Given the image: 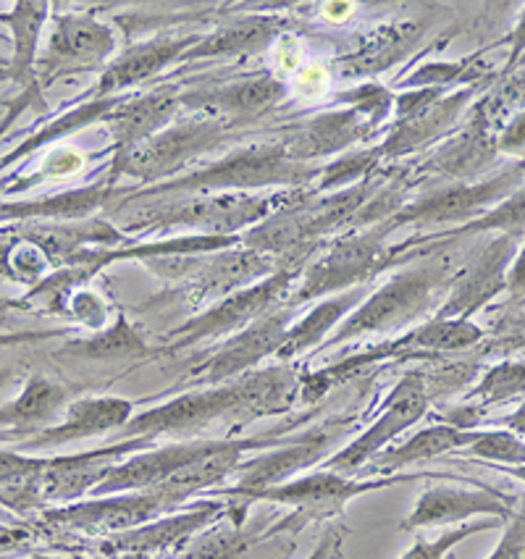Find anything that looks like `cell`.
<instances>
[{"instance_id":"10","label":"cell","mask_w":525,"mask_h":559,"mask_svg":"<svg viewBox=\"0 0 525 559\" xmlns=\"http://www.w3.org/2000/svg\"><path fill=\"white\" fill-rule=\"evenodd\" d=\"M297 271H276L271 276H265L263 282L250 284V287L235 292V295L224 297L222 302L207 308L205 313L190 318L187 323H181L177 331L168 334L171 340V349L187 347V344H198L205 340H216V336L235 334V331L248 329L250 323H255L258 318L274 313L282 308L278 302L287 300V292L291 289Z\"/></svg>"},{"instance_id":"21","label":"cell","mask_w":525,"mask_h":559,"mask_svg":"<svg viewBox=\"0 0 525 559\" xmlns=\"http://www.w3.org/2000/svg\"><path fill=\"white\" fill-rule=\"evenodd\" d=\"M497 158V134L491 129V114L481 103L468 127L452 136L444 147H439L429 160V168L455 181H470L494 168Z\"/></svg>"},{"instance_id":"56","label":"cell","mask_w":525,"mask_h":559,"mask_svg":"<svg viewBox=\"0 0 525 559\" xmlns=\"http://www.w3.org/2000/svg\"><path fill=\"white\" fill-rule=\"evenodd\" d=\"M3 80H11V71H9V67L0 69V82H3Z\"/></svg>"},{"instance_id":"27","label":"cell","mask_w":525,"mask_h":559,"mask_svg":"<svg viewBox=\"0 0 525 559\" xmlns=\"http://www.w3.org/2000/svg\"><path fill=\"white\" fill-rule=\"evenodd\" d=\"M48 3H16L11 9V14H3V22L9 24L11 40H14V50H11V82H16L19 87L27 93V90H37L35 82V67L37 58H40V35L45 22H48Z\"/></svg>"},{"instance_id":"42","label":"cell","mask_w":525,"mask_h":559,"mask_svg":"<svg viewBox=\"0 0 525 559\" xmlns=\"http://www.w3.org/2000/svg\"><path fill=\"white\" fill-rule=\"evenodd\" d=\"M470 67H473V58H465V61H457V63H429V67L415 71L410 80L405 82V87L444 90V84H452L463 80V76H468Z\"/></svg>"},{"instance_id":"57","label":"cell","mask_w":525,"mask_h":559,"mask_svg":"<svg viewBox=\"0 0 525 559\" xmlns=\"http://www.w3.org/2000/svg\"><path fill=\"white\" fill-rule=\"evenodd\" d=\"M5 67H9V61H5V58L0 56V69H5Z\"/></svg>"},{"instance_id":"37","label":"cell","mask_w":525,"mask_h":559,"mask_svg":"<svg viewBox=\"0 0 525 559\" xmlns=\"http://www.w3.org/2000/svg\"><path fill=\"white\" fill-rule=\"evenodd\" d=\"M476 231H510L521 234L525 231V187H521L515 194H510L504 203H499L494 211L486 213L484 218L473 221V224L457 226L446 237H460V234H476Z\"/></svg>"},{"instance_id":"16","label":"cell","mask_w":525,"mask_h":559,"mask_svg":"<svg viewBox=\"0 0 525 559\" xmlns=\"http://www.w3.org/2000/svg\"><path fill=\"white\" fill-rule=\"evenodd\" d=\"M336 437H339V433H336L334 428H326V431H313V433H308V437L291 439V441H287V444L276 447V450L263 454V457H255V460H250V463H242L237 467V473H239L237 486L226 493H229V497L242 499V510H244V502H248L252 493L265 491V489H271V486H278V484H287V480L291 476H297V473L319 465L321 460L326 457V452L332 450Z\"/></svg>"},{"instance_id":"12","label":"cell","mask_w":525,"mask_h":559,"mask_svg":"<svg viewBox=\"0 0 525 559\" xmlns=\"http://www.w3.org/2000/svg\"><path fill=\"white\" fill-rule=\"evenodd\" d=\"M517 250V234L499 231L494 239H489L481 252L470 260L465 269H460L457 278L452 282L450 297L442 308L437 310V318H460L470 321L473 313L489 305L497 295L508 292V271Z\"/></svg>"},{"instance_id":"33","label":"cell","mask_w":525,"mask_h":559,"mask_svg":"<svg viewBox=\"0 0 525 559\" xmlns=\"http://www.w3.org/2000/svg\"><path fill=\"white\" fill-rule=\"evenodd\" d=\"M119 100H121V97H95V100L84 103V106L71 110V114L61 116V119H56V123H50V127L40 129V132H37L35 136H29L27 142H22V145H19L14 153H9L3 160H0V168L11 166L16 158H22V155L35 153L37 147L48 145V142L58 140V136L76 132V129H82L84 123L97 121V119H108V116H111V110L119 106Z\"/></svg>"},{"instance_id":"46","label":"cell","mask_w":525,"mask_h":559,"mask_svg":"<svg viewBox=\"0 0 525 559\" xmlns=\"http://www.w3.org/2000/svg\"><path fill=\"white\" fill-rule=\"evenodd\" d=\"M274 61H276V76L297 71L302 67V43L291 35H282Z\"/></svg>"},{"instance_id":"55","label":"cell","mask_w":525,"mask_h":559,"mask_svg":"<svg viewBox=\"0 0 525 559\" xmlns=\"http://www.w3.org/2000/svg\"><path fill=\"white\" fill-rule=\"evenodd\" d=\"M502 473H508V476L523 480L525 484V465H515V467H502Z\"/></svg>"},{"instance_id":"26","label":"cell","mask_w":525,"mask_h":559,"mask_svg":"<svg viewBox=\"0 0 525 559\" xmlns=\"http://www.w3.org/2000/svg\"><path fill=\"white\" fill-rule=\"evenodd\" d=\"M129 190H119L114 185H97L84 187L76 192H63L56 198L45 200H29V203H0V221H27V218H84L87 213L106 207L114 200L124 198Z\"/></svg>"},{"instance_id":"47","label":"cell","mask_w":525,"mask_h":559,"mask_svg":"<svg viewBox=\"0 0 525 559\" xmlns=\"http://www.w3.org/2000/svg\"><path fill=\"white\" fill-rule=\"evenodd\" d=\"M295 90L302 97H321L329 90V71L323 67H305L295 80Z\"/></svg>"},{"instance_id":"58","label":"cell","mask_w":525,"mask_h":559,"mask_svg":"<svg viewBox=\"0 0 525 559\" xmlns=\"http://www.w3.org/2000/svg\"><path fill=\"white\" fill-rule=\"evenodd\" d=\"M3 129H5V116H3V119H0V132H3Z\"/></svg>"},{"instance_id":"6","label":"cell","mask_w":525,"mask_h":559,"mask_svg":"<svg viewBox=\"0 0 525 559\" xmlns=\"http://www.w3.org/2000/svg\"><path fill=\"white\" fill-rule=\"evenodd\" d=\"M397 226L392 221H381L366 231H353L342 237L339 242L329 247V252L319 263L305 273L300 289L289 297V308L302 302L323 300L326 295H339V292L368 287L373 273L381 269L386 258V237Z\"/></svg>"},{"instance_id":"35","label":"cell","mask_w":525,"mask_h":559,"mask_svg":"<svg viewBox=\"0 0 525 559\" xmlns=\"http://www.w3.org/2000/svg\"><path fill=\"white\" fill-rule=\"evenodd\" d=\"M71 353L90 357V360H111V357L124 355H145V344L127 321H119L114 329L100 331L95 340L71 344Z\"/></svg>"},{"instance_id":"32","label":"cell","mask_w":525,"mask_h":559,"mask_svg":"<svg viewBox=\"0 0 525 559\" xmlns=\"http://www.w3.org/2000/svg\"><path fill=\"white\" fill-rule=\"evenodd\" d=\"M525 396V360H515V357H504V360L494 362L481 373L470 394L465 396V405L476 407L478 413L484 409L508 405V402Z\"/></svg>"},{"instance_id":"50","label":"cell","mask_w":525,"mask_h":559,"mask_svg":"<svg viewBox=\"0 0 525 559\" xmlns=\"http://www.w3.org/2000/svg\"><path fill=\"white\" fill-rule=\"evenodd\" d=\"M508 292L512 300H521V297H525V242L521 245V250L515 252V258H512L510 263Z\"/></svg>"},{"instance_id":"45","label":"cell","mask_w":525,"mask_h":559,"mask_svg":"<svg viewBox=\"0 0 525 559\" xmlns=\"http://www.w3.org/2000/svg\"><path fill=\"white\" fill-rule=\"evenodd\" d=\"M84 166V158L74 151H53L45 158V164L40 168V177H69V174H76Z\"/></svg>"},{"instance_id":"30","label":"cell","mask_w":525,"mask_h":559,"mask_svg":"<svg viewBox=\"0 0 525 559\" xmlns=\"http://www.w3.org/2000/svg\"><path fill=\"white\" fill-rule=\"evenodd\" d=\"M478 428H457L450 424H437L423 428V431L415 433L413 439H407L405 444L394 447L386 454H381V460L373 467L381 473H397L402 467L423 463V460L439 457L444 452H455V450H465L473 439H476Z\"/></svg>"},{"instance_id":"51","label":"cell","mask_w":525,"mask_h":559,"mask_svg":"<svg viewBox=\"0 0 525 559\" xmlns=\"http://www.w3.org/2000/svg\"><path fill=\"white\" fill-rule=\"evenodd\" d=\"M491 353L497 355H525V329H515V334L508 336V340H499L497 344H491Z\"/></svg>"},{"instance_id":"20","label":"cell","mask_w":525,"mask_h":559,"mask_svg":"<svg viewBox=\"0 0 525 559\" xmlns=\"http://www.w3.org/2000/svg\"><path fill=\"white\" fill-rule=\"evenodd\" d=\"M179 106L181 95L179 87H174V84L153 90V93H142L138 97H127V100L121 97L119 106L106 119L111 123V132L116 136V155L132 151V147L151 140L153 134H158L160 129H166L168 123H174Z\"/></svg>"},{"instance_id":"24","label":"cell","mask_w":525,"mask_h":559,"mask_svg":"<svg viewBox=\"0 0 525 559\" xmlns=\"http://www.w3.org/2000/svg\"><path fill=\"white\" fill-rule=\"evenodd\" d=\"M222 515V504L205 502L194 507L192 512H181V515H164L153 523L140 525V528L116 533L111 549L129 551V555H153V551H166L179 546L187 538H192L200 528L213 523Z\"/></svg>"},{"instance_id":"34","label":"cell","mask_w":525,"mask_h":559,"mask_svg":"<svg viewBox=\"0 0 525 559\" xmlns=\"http://www.w3.org/2000/svg\"><path fill=\"white\" fill-rule=\"evenodd\" d=\"M463 452L468 457L489 460L499 467L525 465V441L508 428H478L476 439Z\"/></svg>"},{"instance_id":"9","label":"cell","mask_w":525,"mask_h":559,"mask_svg":"<svg viewBox=\"0 0 525 559\" xmlns=\"http://www.w3.org/2000/svg\"><path fill=\"white\" fill-rule=\"evenodd\" d=\"M431 405L429 386H426V370H410L397 381V386L389 392V400L384 402L379 418L373 420L366 431L360 433L353 444H347L345 450H339L332 457L323 460V471L349 473L360 471L362 465L371 463L392 439H397L402 431L413 428L418 420L426 418Z\"/></svg>"},{"instance_id":"5","label":"cell","mask_w":525,"mask_h":559,"mask_svg":"<svg viewBox=\"0 0 525 559\" xmlns=\"http://www.w3.org/2000/svg\"><path fill=\"white\" fill-rule=\"evenodd\" d=\"M413 478H420V476H381V478L360 480L353 476H342V473L321 471V473H310V476L287 480V484H278L265 491L252 493L248 502H244V507L255 502V499L295 507V512H291L287 520H282V523H278L271 533H282V531L297 533L302 525L313 523V520L342 515L347 502H353L355 497H362V493L368 491L389 489V486L405 484V480H413Z\"/></svg>"},{"instance_id":"14","label":"cell","mask_w":525,"mask_h":559,"mask_svg":"<svg viewBox=\"0 0 525 559\" xmlns=\"http://www.w3.org/2000/svg\"><path fill=\"white\" fill-rule=\"evenodd\" d=\"M174 510L177 507L168 502L158 489H145L111 493V497H93L90 502L50 510L45 518L56 525H67V528L124 533L164 515H171Z\"/></svg>"},{"instance_id":"11","label":"cell","mask_w":525,"mask_h":559,"mask_svg":"<svg viewBox=\"0 0 525 559\" xmlns=\"http://www.w3.org/2000/svg\"><path fill=\"white\" fill-rule=\"evenodd\" d=\"M116 50V35L108 24L97 22L90 14H58L48 45L37 58L35 82L37 90L50 87L61 76L93 71L108 61Z\"/></svg>"},{"instance_id":"4","label":"cell","mask_w":525,"mask_h":559,"mask_svg":"<svg viewBox=\"0 0 525 559\" xmlns=\"http://www.w3.org/2000/svg\"><path fill=\"white\" fill-rule=\"evenodd\" d=\"M276 207V198H250L244 192L198 194L187 200L145 205L127 213L124 226L134 229H198L203 237H235L237 229L258 224Z\"/></svg>"},{"instance_id":"13","label":"cell","mask_w":525,"mask_h":559,"mask_svg":"<svg viewBox=\"0 0 525 559\" xmlns=\"http://www.w3.org/2000/svg\"><path fill=\"white\" fill-rule=\"evenodd\" d=\"M515 504L510 497L489 486H457V484H433L420 493L413 512L402 520V531L439 528V525H463L470 518L489 515L508 520L515 518Z\"/></svg>"},{"instance_id":"19","label":"cell","mask_w":525,"mask_h":559,"mask_svg":"<svg viewBox=\"0 0 525 559\" xmlns=\"http://www.w3.org/2000/svg\"><path fill=\"white\" fill-rule=\"evenodd\" d=\"M375 123L360 114L358 108H342L329 110V114L313 116L310 121L300 123V127L284 140V147L295 160L308 164L313 158H323V155H334L347 151L349 145L360 142L362 136L371 134Z\"/></svg>"},{"instance_id":"18","label":"cell","mask_w":525,"mask_h":559,"mask_svg":"<svg viewBox=\"0 0 525 559\" xmlns=\"http://www.w3.org/2000/svg\"><path fill=\"white\" fill-rule=\"evenodd\" d=\"M134 418V402L121 396H84L67 407V418L58 426L43 428L37 437L24 441V450H50L108 431H121Z\"/></svg>"},{"instance_id":"40","label":"cell","mask_w":525,"mask_h":559,"mask_svg":"<svg viewBox=\"0 0 525 559\" xmlns=\"http://www.w3.org/2000/svg\"><path fill=\"white\" fill-rule=\"evenodd\" d=\"M379 160H381L379 147H373V151H368V153L349 155V158L334 160L332 166H326L319 177H315L319 179V190L332 192L342 185H349V187L358 185V181L368 179V174H371V168L379 164Z\"/></svg>"},{"instance_id":"25","label":"cell","mask_w":525,"mask_h":559,"mask_svg":"<svg viewBox=\"0 0 525 559\" xmlns=\"http://www.w3.org/2000/svg\"><path fill=\"white\" fill-rule=\"evenodd\" d=\"M368 297V287H355L347 292H339V295L323 297V300L310 310L308 316L300 318L297 323H291L287 329V336H284L282 349H278V357H295L305 353V349L315 347V344L326 342V336L339 326L342 318H349L355 313V308Z\"/></svg>"},{"instance_id":"43","label":"cell","mask_w":525,"mask_h":559,"mask_svg":"<svg viewBox=\"0 0 525 559\" xmlns=\"http://www.w3.org/2000/svg\"><path fill=\"white\" fill-rule=\"evenodd\" d=\"M497 153L525 160V108L517 110L508 127L497 134Z\"/></svg>"},{"instance_id":"17","label":"cell","mask_w":525,"mask_h":559,"mask_svg":"<svg viewBox=\"0 0 525 559\" xmlns=\"http://www.w3.org/2000/svg\"><path fill=\"white\" fill-rule=\"evenodd\" d=\"M284 95H287V87L276 74H255L248 80L226 82L222 87L181 95V106L229 127V123L261 119L263 114L282 103Z\"/></svg>"},{"instance_id":"52","label":"cell","mask_w":525,"mask_h":559,"mask_svg":"<svg viewBox=\"0 0 525 559\" xmlns=\"http://www.w3.org/2000/svg\"><path fill=\"white\" fill-rule=\"evenodd\" d=\"M510 43H512V48H510V61H508V69H504V71H510L512 67H515V61H517V58H521V53L525 50V11H523L521 22H517V27L512 29Z\"/></svg>"},{"instance_id":"41","label":"cell","mask_w":525,"mask_h":559,"mask_svg":"<svg viewBox=\"0 0 525 559\" xmlns=\"http://www.w3.org/2000/svg\"><path fill=\"white\" fill-rule=\"evenodd\" d=\"M45 467H48V457H32V454L0 450V486L37 478Z\"/></svg>"},{"instance_id":"38","label":"cell","mask_w":525,"mask_h":559,"mask_svg":"<svg viewBox=\"0 0 525 559\" xmlns=\"http://www.w3.org/2000/svg\"><path fill=\"white\" fill-rule=\"evenodd\" d=\"M502 523H504V520H499V518L476 520V523H463V525H457V528L442 533V536L433 538V542H431V538H418V542H415L399 559H444L446 551L455 549L460 542L476 536V533L494 531Z\"/></svg>"},{"instance_id":"3","label":"cell","mask_w":525,"mask_h":559,"mask_svg":"<svg viewBox=\"0 0 525 559\" xmlns=\"http://www.w3.org/2000/svg\"><path fill=\"white\" fill-rule=\"evenodd\" d=\"M319 174L321 171L315 166L291 158L284 142H265V145L242 147V151L226 155L218 164L200 168V171L147 187L140 192V198L244 192L271 185H300V181H313Z\"/></svg>"},{"instance_id":"44","label":"cell","mask_w":525,"mask_h":559,"mask_svg":"<svg viewBox=\"0 0 525 559\" xmlns=\"http://www.w3.org/2000/svg\"><path fill=\"white\" fill-rule=\"evenodd\" d=\"M489 559H525V512H515V518L508 520V531Z\"/></svg>"},{"instance_id":"8","label":"cell","mask_w":525,"mask_h":559,"mask_svg":"<svg viewBox=\"0 0 525 559\" xmlns=\"http://www.w3.org/2000/svg\"><path fill=\"white\" fill-rule=\"evenodd\" d=\"M224 129L226 123L207 119V116L168 123L142 145L116 155L114 179L124 177V174L142 181L171 177L181 166L192 164V158L213 151L224 140Z\"/></svg>"},{"instance_id":"2","label":"cell","mask_w":525,"mask_h":559,"mask_svg":"<svg viewBox=\"0 0 525 559\" xmlns=\"http://www.w3.org/2000/svg\"><path fill=\"white\" fill-rule=\"evenodd\" d=\"M457 273L452 258H433L410 271L394 273L384 287L375 289L355 308L345 326L336 331L332 340H326V344L334 347L355 336L381 334V331H394L413 323L429 308H437L444 292L452 289Z\"/></svg>"},{"instance_id":"28","label":"cell","mask_w":525,"mask_h":559,"mask_svg":"<svg viewBox=\"0 0 525 559\" xmlns=\"http://www.w3.org/2000/svg\"><path fill=\"white\" fill-rule=\"evenodd\" d=\"M63 405H67V389L45 376H32L16 400L0 405V428L40 433L61 413Z\"/></svg>"},{"instance_id":"49","label":"cell","mask_w":525,"mask_h":559,"mask_svg":"<svg viewBox=\"0 0 525 559\" xmlns=\"http://www.w3.org/2000/svg\"><path fill=\"white\" fill-rule=\"evenodd\" d=\"M63 331H0V349L19 347V344H35L45 340H56Z\"/></svg>"},{"instance_id":"1","label":"cell","mask_w":525,"mask_h":559,"mask_svg":"<svg viewBox=\"0 0 525 559\" xmlns=\"http://www.w3.org/2000/svg\"><path fill=\"white\" fill-rule=\"evenodd\" d=\"M295 389V379L287 368L258 370L235 383L179 394L166 405L145 409L121 428V437L151 441L158 437H179V433L192 437L194 431L207 428L213 420H222L226 415H261L287 407Z\"/></svg>"},{"instance_id":"48","label":"cell","mask_w":525,"mask_h":559,"mask_svg":"<svg viewBox=\"0 0 525 559\" xmlns=\"http://www.w3.org/2000/svg\"><path fill=\"white\" fill-rule=\"evenodd\" d=\"M342 546H345V533L342 528H329L308 559H342Z\"/></svg>"},{"instance_id":"53","label":"cell","mask_w":525,"mask_h":559,"mask_svg":"<svg viewBox=\"0 0 525 559\" xmlns=\"http://www.w3.org/2000/svg\"><path fill=\"white\" fill-rule=\"evenodd\" d=\"M497 424L504 426L512 433H517V437H525V402L512 415H504V418H499Z\"/></svg>"},{"instance_id":"54","label":"cell","mask_w":525,"mask_h":559,"mask_svg":"<svg viewBox=\"0 0 525 559\" xmlns=\"http://www.w3.org/2000/svg\"><path fill=\"white\" fill-rule=\"evenodd\" d=\"M16 381H19V373L14 368L0 366V400H3V396L16 386Z\"/></svg>"},{"instance_id":"59","label":"cell","mask_w":525,"mask_h":559,"mask_svg":"<svg viewBox=\"0 0 525 559\" xmlns=\"http://www.w3.org/2000/svg\"><path fill=\"white\" fill-rule=\"evenodd\" d=\"M521 329H525V323H523V326H521Z\"/></svg>"},{"instance_id":"15","label":"cell","mask_w":525,"mask_h":559,"mask_svg":"<svg viewBox=\"0 0 525 559\" xmlns=\"http://www.w3.org/2000/svg\"><path fill=\"white\" fill-rule=\"evenodd\" d=\"M291 316L295 308H278L274 313L258 318L248 329L237 331L224 347H218L216 355L207 357V362L198 368L194 381L198 383H224L235 379L239 373H248L258 362L265 360L269 355H276L282 349L287 329L291 326Z\"/></svg>"},{"instance_id":"29","label":"cell","mask_w":525,"mask_h":559,"mask_svg":"<svg viewBox=\"0 0 525 559\" xmlns=\"http://www.w3.org/2000/svg\"><path fill=\"white\" fill-rule=\"evenodd\" d=\"M284 22L278 16H248L242 22L213 32L200 40L184 58H211V56H252L269 48L274 37L282 35Z\"/></svg>"},{"instance_id":"7","label":"cell","mask_w":525,"mask_h":559,"mask_svg":"<svg viewBox=\"0 0 525 559\" xmlns=\"http://www.w3.org/2000/svg\"><path fill=\"white\" fill-rule=\"evenodd\" d=\"M525 181V160H517L515 166L502 168L497 177L481 181H457V185L444 187L426 198L415 200L413 205L399 207L394 213L392 224H413V226H433V224H473L484 218L499 203L515 194Z\"/></svg>"},{"instance_id":"22","label":"cell","mask_w":525,"mask_h":559,"mask_svg":"<svg viewBox=\"0 0 525 559\" xmlns=\"http://www.w3.org/2000/svg\"><path fill=\"white\" fill-rule=\"evenodd\" d=\"M481 84H468L463 90H450L439 97L437 103H431L423 114H418L410 121H402L394 127V132L386 136L384 145H379L381 158H399V155L415 153L420 147L431 145L433 140L444 136L455 127L463 110L468 108L473 95L478 93Z\"/></svg>"},{"instance_id":"23","label":"cell","mask_w":525,"mask_h":559,"mask_svg":"<svg viewBox=\"0 0 525 559\" xmlns=\"http://www.w3.org/2000/svg\"><path fill=\"white\" fill-rule=\"evenodd\" d=\"M198 43V35L179 37V40L177 37H160V40L155 37V40L140 43L138 48L127 50L119 61L103 71L100 82H97V97H114L151 76H158L168 63L184 58Z\"/></svg>"},{"instance_id":"39","label":"cell","mask_w":525,"mask_h":559,"mask_svg":"<svg viewBox=\"0 0 525 559\" xmlns=\"http://www.w3.org/2000/svg\"><path fill=\"white\" fill-rule=\"evenodd\" d=\"M250 538L239 533V520L231 518L226 528L205 533L184 559H239L248 551Z\"/></svg>"},{"instance_id":"31","label":"cell","mask_w":525,"mask_h":559,"mask_svg":"<svg viewBox=\"0 0 525 559\" xmlns=\"http://www.w3.org/2000/svg\"><path fill=\"white\" fill-rule=\"evenodd\" d=\"M486 331L476 326L473 321H460V318H437L433 316L429 323L413 329L402 340L379 347L384 355L402 353V349H426V353H463V349L481 344Z\"/></svg>"},{"instance_id":"36","label":"cell","mask_w":525,"mask_h":559,"mask_svg":"<svg viewBox=\"0 0 525 559\" xmlns=\"http://www.w3.org/2000/svg\"><path fill=\"white\" fill-rule=\"evenodd\" d=\"M415 24H402V27H389L386 32H381L379 40H373L371 45L360 50V53L353 56V61H345L342 67L345 71H353V74H366V71H379L384 69L394 56L410 43V35H415Z\"/></svg>"}]
</instances>
